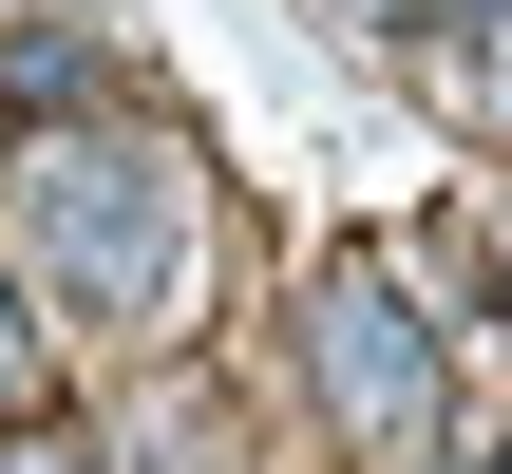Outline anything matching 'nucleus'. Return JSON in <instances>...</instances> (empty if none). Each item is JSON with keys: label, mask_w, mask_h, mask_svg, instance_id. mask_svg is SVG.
Here are the masks:
<instances>
[{"label": "nucleus", "mask_w": 512, "mask_h": 474, "mask_svg": "<svg viewBox=\"0 0 512 474\" xmlns=\"http://www.w3.org/2000/svg\"><path fill=\"white\" fill-rule=\"evenodd\" d=\"M19 228H38V266H57L76 304L152 323V304L190 285V152H171V133H38Z\"/></svg>", "instance_id": "f257e3e1"}, {"label": "nucleus", "mask_w": 512, "mask_h": 474, "mask_svg": "<svg viewBox=\"0 0 512 474\" xmlns=\"http://www.w3.org/2000/svg\"><path fill=\"white\" fill-rule=\"evenodd\" d=\"M323 399L399 456V437H437V342H418V304L380 285V266H342L323 285Z\"/></svg>", "instance_id": "f03ea898"}, {"label": "nucleus", "mask_w": 512, "mask_h": 474, "mask_svg": "<svg viewBox=\"0 0 512 474\" xmlns=\"http://www.w3.org/2000/svg\"><path fill=\"white\" fill-rule=\"evenodd\" d=\"M19 380H38V342H19V285H0V399H19Z\"/></svg>", "instance_id": "7ed1b4c3"}, {"label": "nucleus", "mask_w": 512, "mask_h": 474, "mask_svg": "<svg viewBox=\"0 0 512 474\" xmlns=\"http://www.w3.org/2000/svg\"><path fill=\"white\" fill-rule=\"evenodd\" d=\"M0 474H76V437H38V456H0Z\"/></svg>", "instance_id": "20e7f679"}, {"label": "nucleus", "mask_w": 512, "mask_h": 474, "mask_svg": "<svg viewBox=\"0 0 512 474\" xmlns=\"http://www.w3.org/2000/svg\"><path fill=\"white\" fill-rule=\"evenodd\" d=\"M494 266H512V228H494Z\"/></svg>", "instance_id": "39448f33"}, {"label": "nucleus", "mask_w": 512, "mask_h": 474, "mask_svg": "<svg viewBox=\"0 0 512 474\" xmlns=\"http://www.w3.org/2000/svg\"><path fill=\"white\" fill-rule=\"evenodd\" d=\"M494 95H512V76H494Z\"/></svg>", "instance_id": "423d86ee"}]
</instances>
